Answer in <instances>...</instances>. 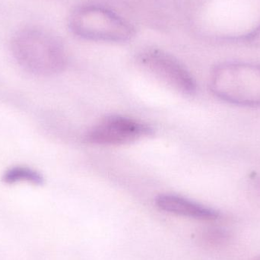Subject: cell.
Segmentation results:
<instances>
[{
    "label": "cell",
    "mask_w": 260,
    "mask_h": 260,
    "mask_svg": "<svg viewBox=\"0 0 260 260\" xmlns=\"http://www.w3.org/2000/svg\"><path fill=\"white\" fill-rule=\"evenodd\" d=\"M250 260H260V255L259 256H255V257L252 258Z\"/></svg>",
    "instance_id": "cell-8"
},
{
    "label": "cell",
    "mask_w": 260,
    "mask_h": 260,
    "mask_svg": "<svg viewBox=\"0 0 260 260\" xmlns=\"http://www.w3.org/2000/svg\"><path fill=\"white\" fill-rule=\"evenodd\" d=\"M156 205L164 212L203 221H214L219 212L204 205L174 194H161L155 200Z\"/></svg>",
    "instance_id": "cell-5"
},
{
    "label": "cell",
    "mask_w": 260,
    "mask_h": 260,
    "mask_svg": "<svg viewBox=\"0 0 260 260\" xmlns=\"http://www.w3.org/2000/svg\"><path fill=\"white\" fill-rule=\"evenodd\" d=\"M11 49L18 63L26 71L40 76L59 74L67 65V54L62 41L50 32L27 27L17 32Z\"/></svg>",
    "instance_id": "cell-1"
},
{
    "label": "cell",
    "mask_w": 260,
    "mask_h": 260,
    "mask_svg": "<svg viewBox=\"0 0 260 260\" xmlns=\"http://www.w3.org/2000/svg\"><path fill=\"white\" fill-rule=\"evenodd\" d=\"M139 63L150 74L174 91L192 95L197 85L188 70L169 53L158 49H147L138 56Z\"/></svg>",
    "instance_id": "cell-3"
},
{
    "label": "cell",
    "mask_w": 260,
    "mask_h": 260,
    "mask_svg": "<svg viewBox=\"0 0 260 260\" xmlns=\"http://www.w3.org/2000/svg\"><path fill=\"white\" fill-rule=\"evenodd\" d=\"M154 130L146 123L129 117L111 115L101 120L85 136V141L104 146L126 145L152 136Z\"/></svg>",
    "instance_id": "cell-4"
},
{
    "label": "cell",
    "mask_w": 260,
    "mask_h": 260,
    "mask_svg": "<svg viewBox=\"0 0 260 260\" xmlns=\"http://www.w3.org/2000/svg\"><path fill=\"white\" fill-rule=\"evenodd\" d=\"M70 30L79 38L106 43H124L134 37V27L111 9L86 5L75 9L70 16Z\"/></svg>",
    "instance_id": "cell-2"
},
{
    "label": "cell",
    "mask_w": 260,
    "mask_h": 260,
    "mask_svg": "<svg viewBox=\"0 0 260 260\" xmlns=\"http://www.w3.org/2000/svg\"><path fill=\"white\" fill-rule=\"evenodd\" d=\"M3 180L8 184L26 182L41 185L44 183V178L40 173L27 167H14L7 170L3 174Z\"/></svg>",
    "instance_id": "cell-6"
},
{
    "label": "cell",
    "mask_w": 260,
    "mask_h": 260,
    "mask_svg": "<svg viewBox=\"0 0 260 260\" xmlns=\"http://www.w3.org/2000/svg\"><path fill=\"white\" fill-rule=\"evenodd\" d=\"M229 232L221 228H209L201 234V242L208 247H220L229 242Z\"/></svg>",
    "instance_id": "cell-7"
}]
</instances>
